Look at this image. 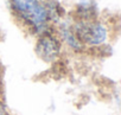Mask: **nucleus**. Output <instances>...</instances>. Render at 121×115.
Instances as JSON below:
<instances>
[{
  "label": "nucleus",
  "instance_id": "1",
  "mask_svg": "<svg viewBox=\"0 0 121 115\" xmlns=\"http://www.w3.org/2000/svg\"><path fill=\"white\" fill-rule=\"evenodd\" d=\"M14 19L32 36L53 27L51 23L49 0H9Z\"/></svg>",
  "mask_w": 121,
  "mask_h": 115
},
{
  "label": "nucleus",
  "instance_id": "2",
  "mask_svg": "<svg viewBox=\"0 0 121 115\" xmlns=\"http://www.w3.org/2000/svg\"><path fill=\"white\" fill-rule=\"evenodd\" d=\"M71 17V16H70ZM74 31L87 49H102L109 40V27L100 18L91 20H76L71 17Z\"/></svg>",
  "mask_w": 121,
  "mask_h": 115
},
{
  "label": "nucleus",
  "instance_id": "3",
  "mask_svg": "<svg viewBox=\"0 0 121 115\" xmlns=\"http://www.w3.org/2000/svg\"><path fill=\"white\" fill-rule=\"evenodd\" d=\"M63 43L53 27L36 36L35 52L45 63H53L58 61L63 55Z\"/></svg>",
  "mask_w": 121,
  "mask_h": 115
},
{
  "label": "nucleus",
  "instance_id": "4",
  "mask_svg": "<svg viewBox=\"0 0 121 115\" xmlns=\"http://www.w3.org/2000/svg\"><path fill=\"white\" fill-rule=\"evenodd\" d=\"M71 17L76 20H91L99 18V10L93 0H81L75 6Z\"/></svg>",
  "mask_w": 121,
  "mask_h": 115
},
{
  "label": "nucleus",
  "instance_id": "5",
  "mask_svg": "<svg viewBox=\"0 0 121 115\" xmlns=\"http://www.w3.org/2000/svg\"><path fill=\"white\" fill-rule=\"evenodd\" d=\"M0 115H7V113H6V110L3 106H0Z\"/></svg>",
  "mask_w": 121,
  "mask_h": 115
}]
</instances>
